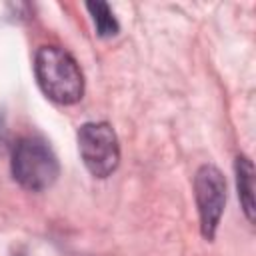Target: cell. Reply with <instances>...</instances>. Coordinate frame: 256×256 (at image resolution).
<instances>
[{
	"label": "cell",
	"mask_w": 256,
	"mask_h": 256,
	"mask_svg": "<svg viewBox=\"0 0 256 256\" xmlns=\"http://www.w3.org/2000/svg\"><path fill=\"white\" fill-rule=\"evenodd\" d=\"M34 74L40 90L56 104L70 106L84 94V76L78 62L58 46H40L34 54Z\"/></svg>",
	"instance_id": "6da1fadb"
},
{
	"label": "cell",
	"mask_w": 256,
	"mask_h": 256,
	"mask_svg": "<svg viewBox=\"0 0 256 256\" xmlns=\"http://www.w3.org/2000/svg\"><path fill=\"white\" fill-rule=\"evenodd\" d=\"M78 150L94 178H108L120 164V146L108 122H86L78 128Z\"/></svg>",
	"instance_id": "3957f363"
},
{
	"label": "cell",
	"mask_w": 256,
	"mask_h": 256,
	"mask_svg": "<svg viewBox=\"0 0 256 256\" xmlns=\"http://www.w3.org/2000/svg\"><path fill=\"white\" fill-rule=\"evenodd\" d=\"M234 172H236V188L240 206L244 210V216L248 222H254V164L248 156L238 154L234 160Z\"/></svg>",
	"instance_id": "5b68a950"
},
{
	"label": "cell",
	"mask_w": 256,
	"mask_h": 256,
	"mask_svg": "<svg viewBox=\"0 0 256 256\" xmlns=\"http://www.w3.org/2000/svg\"><path fill=\"white\" fill-rule=\"evenodd\" d=\"M92 20H94V26H96V34L100 38H110L114 34H118L120 26H118V20L114 18V12L110 10V6L106 2H88L86 4Z\"/></svg>",
	"instance_id": "8992f818"
},
{
	"label": "cell",
	"mask_w": 256,
	"mask_h": 256,
	"mask_svg": "<svg viewBox=\"0 0 256 256\" xmlns=\"http://www.w3.org/2000/svg\"><path fill=\"white\" fill-rule=\"evenodd\" d=\"M4 140V118H2V114H0V142Z\"/></svg>",
	"instance_id": "52a82bcc"
},
{
	"label": "cell",
	"mask_w": 256,
	"mask_h": 256,
	"mask_svg": "<svg viewBox=\"0 0 256 256\" xmlns=\"http://www.w3.org/2000/svg\"><path fill=\"white\" fill-rule=\"evenodd\" d=\"M194 198L204 240L212 242L226 206V178L212 164H202L194 176Z\"/></svg>",
	"instance_id": "277c9868"
},
{
	"label": "cell",
	"mask_w": 256,
	"mask_h": 256,
	"mask_svg": "<svg viewBox=\"0 0 256 256\" xmlns=\"http://www.w3.org/2000/svg\"><path fill=\"white\" fill-rule=\"evenodd\" d=\"M10 170L22 188L30 192H42L56 182L60 164L52 148L42 138L24 136L12 150Z\"/></svg>",
	"instance_id": "7a4b0ae2"
}]
</instances>
